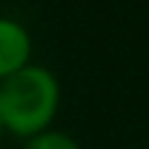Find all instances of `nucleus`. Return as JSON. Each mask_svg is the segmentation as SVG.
Returning a JSON list of instances; mask_svg holds the SVG:
<instances>
[{"label": "nucleus", "mask_w": 149, "mask_h": 149, "mask_svg": "<svg viewBox=\"0 0 149 149\" xmlns=\"http://www.w3.org/2000/svg\"><path fill=\"white\" fill-rule=\"evenodd\" d=\"M63 105V86L52 68L29 63L18 73L0 81V123L3 134L29 139L52 128Z\"/></svg>", "instance_id": "1"}, {"label": "nucleus", "mask_w": 149, "mask_h": 149, "mask_svg": "<svg viewBox=\"0 0 149 149\" xmlns=\"http://www.w3.org/2000/svg\"><path fill=\"white\" fill-rule=\"evenodd\" d=\"M29 63H34V37L29 26L16 16L0 13V81Z\"/></svg>", "instance_id": "2"}, {"label": "nucleus", "mask_w": 149, "mask_h": 149, "mask_svg": "<svg viewBox=\"0 0 149 149\" xmlns=\"http://www.w3.org/2000/svg\"><path fill=\"white\" fill-rule=\"evenodd\" d=\"M21 149H84V147L76 136H71L68 131H60V128L52 126L47 131H39V134L24 139Z\"/></svg>", "instance_id": "3"}, {"label": "nucleus", "mask_w": 149, "mask_h": 149, "mask_svg": "<svg viewBox=\"0 0 149 149\" xmlns=\"http://www.w3.org/2000/svg\"><path fill=\"white\" fill-rule=\"evenodd\" d=\"M0 136H3V123H0Z\"/></svg>", "instance_id": "4"}, {"label": "nucleus", "mask_w": 149, "mask_h": 149, "mask_svg": "<svg viewBox=\"0 0 149 149\" xmlns=\"http://www.w3.org/2000/svg\"><path fill=\"white\" fill-rule=\"evenodd\" d=\"M147 149H149V147H147Z\"/></svg>", "instance_id": "5"}]
</instances>
